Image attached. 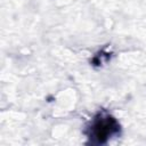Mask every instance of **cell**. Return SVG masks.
<instances>
[{
    "label": "cell",
    "mask_w": 146,
    "mask_h": 146,
    "mask_svg": "<svg viewBox=\"0 0 146 146\" xmlns=\"http://www.w3.org/2000/svg\"><path fill=\"white\" fill-rule=\"evenodd\" d=\"M90 129V137L97 139V143H104L107 138H110L113 133L119 130V125L116 121L110 115L98 114Z\"/></svg>",
    "instance_id": "cell-1"
}]
</instances>
